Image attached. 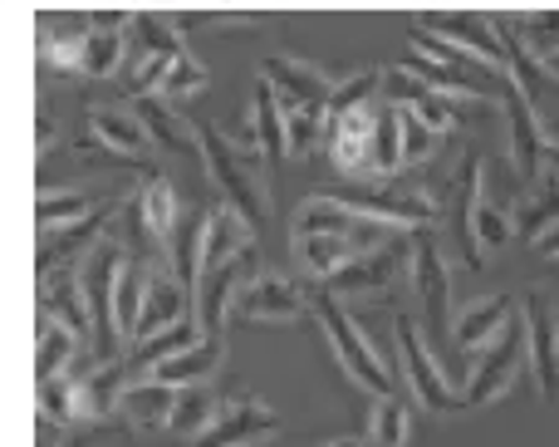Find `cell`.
I'll return each mask as SVG.
<instances>
[{"label": "cell", "instance_id": "obj_7", "mask_svg": "<svg viewBox=\"0 0 559 447\" xmlns=\"http://www.w3.org/2000/svg\"><path fill=\"white\" fill-rule=\"evenodd\" d=\"M486 197V173H481V153L476 148H466L462 163H456V173L442 183V197H437V222L447 216V232H452L456 251H462L466 266H481V246H476L472 236V216H476V202Z\"/></svg>", "mask_w": 559, "mask_h": 447}, {"label": "cell", "instance_id": "obj_24", "mask_svg": "<svg viewBox=\"0 0 559 447\" xmlns=\"http://www.w3.org/2000/svg\"><path fill=\"white\" fill-rule=\"evenodd\" d=\"M128 25L133 15H94V25L84 30V79H114L128 59Z\"/></svg>", "mask_w": 559, "mask_h": 447}, {"label": "cell", "instance_id": "obj_33", "mask_svg": "<svg viewBox=\"0 0 559 447\" xmlns=\"http://www.w3.org/2000/svg\"><path fill=\"white\" fill-rule=\"evenodd\" d=\"M413 108V118L427 128L432 138H447V133H456L462 128V98H452V94H442V89H423L417 94V104H407Z\"/></svg>", "mask_w": 559, "mask_h": 447}, {"label": "cell", "instance_id": "obj_40", "mask_svg": "<svg viewBox=\"0 0 559 447\" xmlns=\"http://www.w3.org/2000/svg\"><path fill=\"white\" fill-rule=\"evenodd\" d=\"M540 133H545V148L559 153V114H540Z\"/></svg>", "mask_w": 559, "mask_h": 447}, {"label": "cell", "instance_id": "obj_32", "mask_svg": "<svg viewBox=\"0 0 559 447\" xmlns=\"http://www.w3.org/2000/svg\"><path fill=\"white\" fill-rule=\"evenodd\" d=\"M222 409H226V403L216 399L206 384H197V389H182V393H177V409H173V423H167V433H173V438H192L197 443L216 419H222Z\"/></svg>", "mask_w": 559, "mask_h": 447}, {"label": "cell", "instance_id": "obj_3", "mask_svg": "<svg viewBox=\"0 0 559 447\" xmlns=\"http://www.w3.org/2000/svg\"><path fill=\"white\" fill-rule=\"evenodd\" d=\"M309 310H314L319 330L329 334V350L338 354V364L348 369V379L364 384L373 399H397V374H393V364H388L383 354L373 350V340L358 330V320L344 310V301H338V295H329L324 285H319V291H309Z\"/></svg>", "mask_w": 559, "mask_h": 447}, {"label": "cell", "instance_id": "obj_39", "mask_svg": "<svg viewBox=\"0 0 559 447\" xmlns=\"http://www.w3.org/2000/svg\"><path fill=\"white\" fill-rule=\"evenodd\" d=\"M59 447H114V443H108V423H94V428H79L74 438Z\"/></svg>", "mask_w": 559, "mask_h": 447}, {"label": "cell", "instance_id": "obj_17", "mask_svg": "<svg viewBox=\"0 0 559 447\" xmlns=\"http://www.w3.org/2000/svg\"><path fill=\"white\" fill-rule=\"evenodd\" d=\"M280 433V413L261 399H236L192 447H265Z\"/></svg>", "mask_w": 559, "mask_h": 447}, {"label": "cell", "instance_id": "obj_9", "mask_svg": "<svg viewBox=\"0 0 559 447\" xmlns=\"http://www.w3.org/2000/svg\"><path fill=\"white\" fill-rule=\"evenodd\" d=\"M334 202H344L348 212L368 216V222H383L393 232H427L437 226V202L427 192H393V187H338L329 192Z\"/></svg>", "mask_w": 559, "mask_h": 447}, {"label": "cell", "instance_id": "obj_14", "mask_svg": "<svg viewBox=\"0 0 559 447\" xmlns=\"http://www.w3.org/2000/svg\"><path fill=\"white\" fill-rule=\"evenodd\" d=\"M423 30H432L437 39H447V45H456L462 55H472L476 64H486L491 74L506 79V49L501 39H496V25L491 15H472V10H452V15H413Z\"/></svg>", "mask_w": 559, "mask_h": 447}, {"label": "cell", "instance_id": "obj_36", "mask_svg": "<svg viewBox=\"0 0 559 447\" xmlns=\"http://www.w3.org/2000/svg\"><path fill=\"white\" fill-rule=\"evenodd\" d=\"M212 84V74H206V64L197 55H187V59H177L173 69H167V79H163V89L157 94L173 104V98H187V94H202V89Z\"/></svg>", "mask_w": 559, "mask_h": 447}, {"label": "cell", "instance_id": "obj_16", "mask_svg": "<svg viewBox=\"0 0 559 447\" xmlns=\"http://www.w3.org/2000/svg\"><path fill=\"white\" fill-rule=\"evenodd\" d=\"M305 310H309V291L295 275H275V271H261L255 281H246L231 305V315H241V320H299Z\"/></svg>", "mask_w": 559, "mask_h": 447}, {"label": "cell", "instance_id": "obj_27", "mask_svg": "<svg viewBox=\"0 0 559 447\" xmlns=\"http://www.w3.org/2000/svg\"><path fill=\"white\" fill-rule=\"evenodd\" d=\"M403 108L397 104H378V123H373V148H368V177L378 187L388 177H403Z\"/></svg>", "mask_w": 559, "mask_h": 447}, {"label": "cell", "instance_id": "obj_2", "mask_svg": "<svg viewBox=\"0 0 559 447\" xmlns=\"http://www.w3.org/2000/svg\"><path fill=\"white\" fill-rule=\"evenodd\" d=\"M197 143H202V167L206 177L216 183V192L226 197V207H231L236 216H241L246 226H255L261 232L265 216H271V183H265V157L255 153V148H241L231 133H222V128H197Z\"/></svg>", "mask_w": 559, "mask_h": 447}, {"label": "cell", "instance_id": "obj_15", "mask_svg": "<svg viewBox=\"0 0 559 447\" xmlns=\"http://www.w3.org/2000/svg\"><path fill=\"white\" fill-rule=\"evenodd\" d=\"M501 108H506V128H511V173L531 187L535 177H540V167H545L540 108H535L531 98L511 84V79H506V89H501Z\"/></svg>", "mask_w": 559, "mask_h": 447}, {"label": "cell", "instance_id": "obj_29", "mask_svg": "<svg viewBox=\"0 0 559 447\" xmlns=\"http://www.w3.org/2000/svg\"><path fill=\"white\" fill-rule=\"evenodd\" d=\"M79 350H84V340H74L59 320L39 315V325H35V374H39V384L59 379V374H74Z\"/></svg>", "mask_w": 559, "mask_h": 447}, {"label": "cell", "instance_id": "obj_28", "mask_svg": "<svg viewBox=\"0 0 559 447\" xmlns=\"http://www.w3.org/2000/svg\"><path fill=\"white\" fill-rule=\"evenodd\" d=\"M511 226L525 236V242H540L550 226H559V173L550 163L540 167V177L531 183V192H525V207L511 216Z\"/></svg>", "mask_w": 559, "mask_h": 447}, {"label": "cell", "instance_id": "obj_6", "mask_svg": "<svg viewBox=\"0 0 559 447\" xmlns=\"http://www.w3.org/2000/svg\"><path fill=\"white\" fill-rule=\"evenodd\" d=\"M88 138L79 143V153H98L104 163H133L143 173H153V138L138 123V114L128 104H94L84 114Z\"/></svg>", "mask_w": 559, "mask_h": 447}, {"label": "cell", "instance_id": "obj_35", "mask_svg": "<svg viewBox=\"0 0 559 447\" xmlns=\"http://www.w3.org/2000/svg\"><path fill=\"white\" fill-rule=\"evenodd\" d=\"M368 447H403L407 443V409L397 399H378L373 413H368Z\"/></svg>", "mask_w": 559, "mask_h": 447}, {"label": "cell", "instance_id": "obj_20", "mask_svg": "<svg viewBox=\"0 0 559 447\" xmlns=\"http://www.w3.org/2000/svg\"><path fill=\"white\" fill-rule=\"evenodd\" d=\"M226 364V340H192L187 350L167 354V360H157L153 369H143V379L163 384V389H197V384H206L216 369Z\"/></svg>", "mask_w": 559, "mask_h": 447}, {"label": "cell", "instance_id": "obj_12", "mask_svg": "<svg viewBox=\"0 0 559 447\" xmlns=\"http://www.w3.org/2000/svg\"><path fill=\"white\" fill-rule=\"evenodd\" d=\"M521 330H525V360L535 369V389H540L545 403H559V315L545 291L525 295Z\"/></svg>", "mask_w": 559, "mask_h": 447}, {"label": "cell", "instance_id": "obj_8", "mask_svg": "<svg viewBox=\"0 0 559 447\" xmlns=\"http://www.w3.org/2000/svg\"><path fill=\"white\" fill-rule=\"evenodd\" d=\"M521 360H525V330H521V320H511L486 350L472 354V379L462 384L466 409H486V403H496L501 393H511L515 374H521Z\"/></svg>", "mask_w": 559, "mask_h": 447}, {"label": "cell", "instance_id": "obj_21", "mask_svg": "<svg viewBox=\"0 0 559 447\" xmlns=\"http://www.w3.org/2000/svg\"><path fill=\"white\" fill-rule=\"evenodd\" d=\"M163 261H153V256H123V266H118V281H114V305H108V320H114V344L128 354V344H133V330H138V315H143V291H147V271Z\"/></svg>", "mask_w": 559, "mask_h": 447}, {"label": "cell", "instance_id": "obj_4", "mask_svg": "<svg viewBox=\"0 0 559 447\" xmlns=\"http://www.w3.org/2000/svg\"><path fill=\"white\" fill-rule=\"evenodd\" d=\"M133 59H123V84H128V94L133 98H143V94H157L163 89V79H167V69L177 64V59H187L192 49H187V39H182V20L177 15H133Z\"/></svg>", "mask_w": 559, "mask_h": 447}, {"label": "cell", "instance_id": "obj_11", "mask_svg": "<svg viewBox=\"0 0 559 447\" xmlns=\"http://www.w3.org/2000/svg\"><path fill=\"white\" fill-rule=\"evenodd\" d=\"M403 271H413V236H403V242L393 236L388 246H378V251L348 261L338 275H329L324 291L338 295V301H344V295H383L403 281Z\"/></svg>", "mask_w": 559, "mask_h": 447}, {"label": "cell", "instance_id": "obj_34", "mask_svg": "<svg viewBox=\"0 0 559 447\" xmlns=\"http://www.w3.org/2000/svg\"><path fill=\"white\" fill-rule=\"evenodd\" d=\"M472 236H476V246H481V256L506 251V246H511V236H515L511 212L481 197V202H476V216H472Z\"/></svg>", "mask_w": 559, "mask_h": 447}, {"label": "cell", "instance_id": "obj_22", "mask_svg": "<svg viewBox=\"0 0 559 447\" xmlns=\"http://www.w3.org/2000/svg\"><path fill=\"white\" fill-rule=\"evenodd\" d=\"M39 315L59 320L69 334H74V340H94V315H88L79 271H49V275H39Z\"/></svg>", "mask_w": 559, "mask_h": 447}, {"label": "cell", "instance_id": "obj_25", "mask_svg": "<svg viewBox=\"0 0 559 447\" xmlns=\"http://www.w3.org/2000/svg\"><path fill=\"white\" fill-rule=\"evenodd\" d=\"M515 301L511 295H486V301H472L462 315H452V340H456V350L472 360L476 350H486V344L496 340V334L506 330V325L515 320Z\"/></svg>", "mask_w": 559, "mask_h": 447}, {"label": "cell", "instance_id": "obj_30", "mask_svg": "<svg viewBox=\"0 0 559 447\" xmlns=\"http://www.w3.org/2000/svg\"><path fill=\"white\" fill-rule=\"evenodd\" d=\"M39 419L55 423V428H94L84 419V384H79V374H59V379L39 384Z\"/></svg>", "mask_w": 559, "mask_h": 447}, {"label": "cell", "instance_id": "obj_13", "mask_svg": "<svg viewBox=\"0 0 559 447\" xmlns=\"http://www.w3.org/2000/svg\"><path fill=\"white\" fill-rule=\"evenodd\" d=\"M261 74H265L261 84L275 94L280 114H285V108H329V98H334V89H338L334 74H324L319 64H309V59H299V55H265Z\"/></svg>", "mask_w": 559, "mask_h": 447}, {"label": "cell", "instance_id": "obj_1", "mask_svg": "<svg viewBox=\"0 0 559 447\" xmlns=\"http://www.w3.org/2000/svg\"><path fill=\"white\" fill-rule=\"evenodd\" d=\"M393 242V226L368 222V216L348 212L344 202H334L329 192H314L295 207L289 216V256L309 281L324 285L329 275H338L348 261L378 251V246Z\"/></svg>", "mask_w": 559, "mask_h": 447}, {"label": "cell", "instance_id": "obj_42", "mask_svg": "<svg viewBox=\"0 0 559 447\" xmlns=\"http://www.w3.org/2000/svg\"><path fill=\"white\" fill-rule=\"evenodd\" d=\"M324 447H364V438H334V443H324Z\"/></svg>", "mask_w": 559, "mask_h": 447}, {"label": "cell", "instance_id": "obj_37", "mask_svg": "<svg viewBox=\"0 0 559 447\" xmlns=\"http://www.w3.org/2000/svg\"><path fill=\"white\" fill-rule=\"evenodd\" d=\"M437 143H442V138H432V133H427V128L413 118V108H403V163H407V167L427 163V157L437 153Z\"/></svg>", "mask_w": 559, "mask_h": 447}, {"label": "cell", "instance_id": "obj_10", "mask_svg": "<svg viewBox=\"0 0 559 447\" xmlns=\"http://www.w3.org/2000/svg\"><path fill=\"white\" fill-rule=\"evenodd\" d=\"M255 275H261V251H241L236 261H226L222 271H212V275H202V281H197L192 320H197V330H202L206 340H222L226 315H231L236 295H241V285L255 281Z\"/></svg>", "mask_w": 559, "mask_h": 447}, {"label": "cell", "instance_id": "obj_5", "mask_svg": "<svg viewBox=\"0 0 559 447\" xmlns=\"http://www.w3.org/2000/svg\"><path fill=\"white\" fill-rule=\"evenodd\" d=\"M393 344H397V364H393L397 384H403V389L413 393L423 409H432V413H466L462 389H452V384H447V374L437 369L432 350H427V334H423V325H417L413 315H397V320H393Z\"/></svg>", "mask_w": 559, "mask_h": 447}, {"label": "cell", "instance_id": "obj_38", "mask_svg": "<svg viewBox=\"0 0 559 447\" xmlns=\"http://www.w3.org/2000/svg\"><path fill=\"white\" fill-rule=\"evenodd\" d=\"M45 59L55 69H64V74H79V64H84V35H55V39H45Z\"/></svg>", "mask_w": 559, "mask_h": 447}, {"label": "cell", "instance_id": "obj_31", "mask_svg": "<svg viewBox=\"0 0 559 447\" xmlns=\"http://www.w3.org/2000/svg\"><path fill=\"white\" fill-rule=\"evenodd\" d=\"M98 202L88 192H74V187H45L35 202V216H39V236L49 232H64V226H79L84 216H94Z\"/></svg>", "mask_w": 559, "mask_h": 447}, {"label": "cell", "instance_id": "obj_18", "mask_svg": "<svg viewBox=\"0 0 559 447\" xmlns=\"http://www.w3.org/2000/svg\"><path fill=\"white\" fill-rule=\"evenodd\" d=\"M192 320V295L187 285L173 275V266H153L147 271V291H143V315H138V330H133V344L153 340V334L173 330V325ZM128 344V350H133Z\"/></svg>", "mask_w": 559, "mask_h": 447}, {"label": "cell", "instance_id": "obj_19", "mask_svg": "<svg viewBox=\"0 0 559 447\" xmlns=\"http://www.w3.org/2000/svg\"><path fill=\"white\" fill-rule=\"evenodd\" d=\"M413 285H417V295H423L427 320L452 330V275H447L442 246H437L432 226H427V232H413Z\"/></svg>", "mask_w": 559, "mask_h": 447}, {"label": "cell", "instance_id": "obj_41", "mask_svg": "<svg viewBox=\"0 0 559 447\" xmlns=\"http://www.w3.org/2000/svg\"><path fill=\"white\" fill-rule=\"evenodd\" d=\"M49 143H55V118H39V153H49Z\"/></svg>", "mask_w": 559, "mask_h": 447}, {"label": "cell", "instance_id": "obj_23", "mask_svg": "<svg viewBox=\"0 0 559 447\" xmlns=\"http://www.w3.org/2000/svg\"><path fill=\"white\" fill-rule=\"evenodd\" d=\"M133 114H138V123L147 128L153 148H167V153H177V157H202V143H197V123L177 114V108L167 104L163 94L133 98Z\"/></svg>", "mask_w": 559, "mask_h": 447}, {"label": "cell", "instance_id": "obj_26", "mask_svg": "<svg viewBox=\"0 0 559 447\" xmlns=\"http://www.w3.org/2000/svg\"><path fill=\"white\" fill-rule=\"evenodd\" d=\"M177 393L182 389H163V384H153V379H138V384H128L118 413H123L138 433H167L173 409H177Z\"/></svg>", "mask_w": 559, "mask_h": 447}]
</instances>
